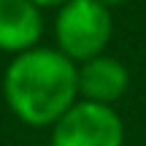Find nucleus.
I'll return each instance as SVG.
<instances>
[{
	"label": "nucleus",
	"mask_w": 146,
	"mask_h": 146,
	"mask_svg": "<svg viewBox=\"0 0 146 146\" xmlns=\"http://www.w3.org/2000/svg\"><path fill=\"white\" fill-rule=\"evenodd\" d=\"M43 35V14L33 0H0V52L25 54Z\"/></svg>",
	"instance_id": "5"
},
{
	"label": "nucleus",
	"mask_w": 146,
	"mask_h": 146,
	"mask_svg": "<svg viewBox=\"0 0 146 146\" xmlns=\"http://www.w3.org/2000/svg\"><path fill=\"white\" fill-rule=\"evenodd\" d=\"M52 146H125V125L114 106L78 100L52 127Z\"/></svg>",
	"instance_id": "3"
},
{
	"label": "nucleus",
	"mask_w": 146,
	"mask_h": 146,
	"mask_svg": "<svg viewBox=\"0 0 146 146\" xmlns=\"http://www.w3.org/2000/svg\"><path fill=\"white\" fill-rule=\"evenodd\" d=\"M130 87V70L111 54L78 65V98L100 106H114Z\"/></svg>",
	"instance_id": "4"
},
{
	"label": "nucleus",
	"mask_w": 146,
	"mask_h": 146,
	"mask_svg": "<svg viewBox=\"0 0 146 146\" xmlns=\"http://www.w3.org/2000/svg\"><path fill=\"white\" fill-rule=\"evenodd\" d=\"M3 98L27 127H54L78 103V65L49 46L16 54L3 73Z\"/></svg>",
	"instance_id": "1"
},
{
	"label": "nucleus",
	"mask_w": 146,
	"mask_h": 146,
	"mask_svg": "<svg viewBox=\"0 0 146 146\" xmlns=\"http://www.w3.org/2000/svg\"><path fill=\"white\" fill-rule=\"evenodd\" d=\"M114 35L111 8L98 0H68L54 16L57 49L76 65L106 54Z\"/></svg>",
	"instance_id": "2"
},
{
	"label": "nucleus",
	"mask_w": 146,
	"mask_h": 146,
	"mask_svg": "<svg viewBox=\"0 0 146 146\" xmlns=\"http://www.w3.org/2000/svg\"><path fill=\"white\" fill-rule=\"evenodd\" d=\"M33 3H35L38 8H52V5H57V8H60V5H65L68 0H33Z\"/></svg>",
	"instance_id": "6"
},
{
	"label": "nucleus",
	"mask_w": 146,
	"mask_h": 146,
	"mask_svg": "<svg viewBox=\"0 0 146 146\" xmlns=\"http://www.w3.org/2000/svg\"><path fill=\"white\" fill-rule=\"evenodd\" d=\"M98 3H103L106 8H114V5H125L127 0H98Z\"/></svg>",
	"instance_id": "7"
}]
</instances>
